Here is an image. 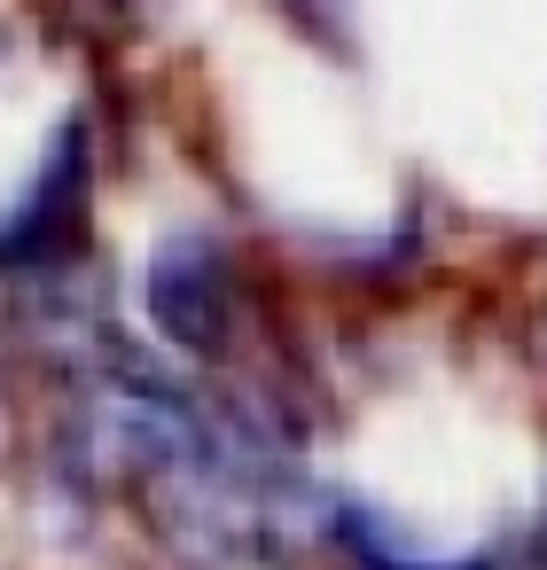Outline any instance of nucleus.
Segmentation results:
<instances>
[{
	"instance_id": "1",
	"label": "nucleus",
	"mask_w": 547,
	"mask_h": 570,
	"mask_svg": "<svg viewBox=\"0 0 547 570\" xmlns=\"http://www.w3.org/2000/svg\"><path fill=\"white\" fill-rule=\"evenodd\" d=\"M87 188H95V149L87 126H56L48 157L32 165V180L0 204V266H64V250H79L87 235Z\"/></svg>"
},
{
	"instance_id": "2",
	"label": "nucleus",
	"mask_w": 547,
	"mask_h": 570,
	"mask_svg": "<svg viewBox=\"0 0 547 570\" xmlns=\"http://www.w3.org/2000/svg\"><path fill=\"white\" fill-rule=\"evenodd\" d=\"M141 297H149V321H157L165 344H180V352H219L227 328H235V274H227L219 235L173 227V235L149 250Z\"/></svg>"
},
{
	"instance_id": "3",
	"label": "nucleus",
	"mask_w": 547,
	"mask_h": 570,
	"mask_svg": "<svg viewBox=\"0 0 547 570\" xmlns=\"http://www.w3.org/2000/svg\"><path fill=\"white\" fill-rule=\"evenodd\" d=\"M282 9H290L313 40H329V48H344V32H352V0H282Z\"/></svg>"
},
{
	"instance_id": "4",
	"label": "nucleus",
	"mask_w": 547,
	"mask_h": 570,
	"mask_svg": "<svg viewBox=\"0 0 547 570\" xmlns=\"http://www.w3.org/2000/svg\"><path fill=\"white\" fill-rule=\"evenodd\" d=\"M110 9H118V17H126V9H165V0H110Z\"/></svg>"
}]
</instances>
